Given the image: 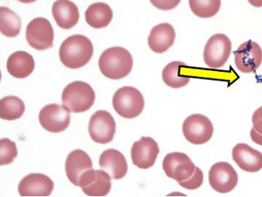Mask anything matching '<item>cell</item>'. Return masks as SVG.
<instances>
[{"label":"cell","mask_w":262,"mask_h":197,"mask_svg":"<svg viewBox=\"0 0 262 197\" xmlns=\"http://www.w3.org/2000/svg\"><path fill=\"white\" fill-rule=\"evenodd\" d=\"M153 6L162 11L174 9L179 6L181 0H149Z\"/></svg>","instance_id":"f1b7e54d"},{"label":"cell","mask_w":262,"mask_h":197,"mask_svg":"<svg viewBox=\"0 0 262 197\" xmlns=\"http://www.w3.org/2000/svg\"><path fill=\"white\" fill-rule=\"evenodd\" d=\"M21 21L15 12L6 6L0 7V31L3 35L14 38L20 33Z\"/></svg>","instance_id":"d4e9b609"},{"label":"cell","mask_w":262,"mask_h":197,"mask_svg":"<svg viewBox=\"0 0 262 197\" xmlns=\"http://www.w3.org/2000/svg\"><path fill=\"white\" fill-rule=\"evenodd\" d=\"M54 21L62 29H71L80 18L77 6L70 0H56L52 7Z\"/></svg>","instance_id":"ffe728a7"},{"label":"cell","mask_w":262,"mask_h":197,"mask_svg":"<svg viewBox=\"0 0 262 197\" xmlns=\"http://www.w3.org/2000/svg\"><path fill=\"white\" fill-rule=\"evenodd\" d=\"M26 111L24 102L18 96H5L0 101L1 120L13 121L23 116Z\"/></svg>","instance_id":"cb8c5ba5"},{"label":"cell","mask_w":262,"mask_h":197,"mask_svg":"<svg viewBox=\"0 0 262 197\" xmlns=\"http://www.w3.org/2000/svg\"><path fill=\"white\" fill-rule=\"evenodd\" d=\"M99 165L114 180L122 179L128 173V163L125 157L116 149L105 150L100 156Z\"/></svg>","instance_id":"d6986e66"},{"label":"cell","mask_w":262,"mask_h":197,"mask_svg":"<svg viewBox=\"0 0 262 197\" xmlns=\"http://www.w3.org/2000/svg\"><path fill=\"white\" fill-rule=\"evenodd\" d=\"M232 42L226 34L217 33L206 42L204 49V61L211 69H221L229 59Z\"/></svg>","instance_id":"5b68a950"},{"label":"cell","mask_w":262,"mask_h":197,"mask_svg":"<svg viewBox=\"0 0 262 197\" xmlns=\"http://www.w3.org/2000/svg\"><path fill=\"white\" fill-rule=\"evenodd\" d=\"M94 54L92 42L86 36L75 34L60 46L59 55L63 65L71 69H81L90 63Z\"/></svg>","instance_id":"6da1fadb"},{"label":"cell","mask_w":262,"mask_h":197,"mask_svg":"<svg viewBox=\"0 0 262 197\" xmlns=\"http://www.w3.org/2000/svg\"><path fill=\"white\" fill-rule=\"evenodd\" d=\"M183 133L193 145H203L212 139L214 128L212 121L201 114H192L183 123Z\"/></svg>","instance_id":"8992f818"},{"label":"cell","mask_w":262,"mask_h":197,"mask_svg":"<svg viewBox=\"0 0 262 197\" xmlns=\"http://www.w3.org/2000/svg\"><path fill=\"white\" fill-rule=\"evenodd\" d=\"M187 66L179 61L171 62L164 68L162 73V77L167 86L173 89H179L189 84L191 77L189 75H183L182 69Z\"/></svg>","instance_id":"603a6c76"},{"label":"cell","mask_w":262,"mask_h":197,"mask_svg":"<svg viewBox=\"0 0 262 197\" xmlns=\"http://www.w3.org/2000/svg\"><path fill=\"white\" fill-rule=\"evenodd\" d=\"M112 104L116 113L124 119L131 120L143 112L144 98L142 93L134 87L125 86L116 91Z\"/></svg>","instance_id":"277c9868"},{"label":"cell","mask_w":262,"mask_h":197,"mask_svg":"<svg viewBox=\"0 0 262 197\" xmlns=\"http://www.w3.org/2000/svg\"><path fill=\"white\" fill-rule=\"evenodd\" d=\"M234 63L238 70L248 74L259 69L262 63V49L257 42L247 41L234 52Z\"/></svg>","instance_id":"7c38bea8"},{"label":"cell","mask_w":262,"mask_h":197,"mask_svg":"<svg viewBox=\"0 0 262 197\" xmlns=\"http://www.w3.org/2000/svg\"><path fill=\"white\" fill-rule=\"evenodd\" d=\"M252 122H253V128L262 134V106L258 108L256 111L253 112Z\"/></svg>","instance_id":"f546056e"},{"label":"cell","mask_w":262,"mask_h":197,"mask_svg":"<svg viewBox=\"0 0 262 197\" xmlns=\"http://www.w3.org/2000/svg\"><path fill=\"white\" fill-rule=\"evenodd\" d=\"M79 187L89 196H106L111 192V176L105 171L92 168L81 177Z\"/></svg>","instance_id":"5bb4252c"},{"label":"cell","mask_w":262,"mask_h":197,"mask_svg":"<svg viewBox=\"0 0 262 197\" xmlns=\"http://www.w3.org/2000/svg\"><path fill=\"white\" fill-rule=\"evenodd\" d=\"M176 39L174 27L169 23H162L152 28L148 38L150 49L157 54H163L172 47Z\"/></svg>","instance_id":"ac0fdd59"},{"label":"cell","mask_w":262,"mask_h":197,"mask_svg":"<svg viewBox=\"0 0 262 197\" xmlns=\"http://www.w3.org/2000/svg\"><path fill=\"white\" fill-rule=\"evenodd\" d=\"M203 182H204V173L200 167H196L195 172L190 179L179 182V183L182 188L188 189V190H194V189L200 188L202 186Z\"/></svg>","instance_id":"83f0119b"},{"label":"cell","mask_w":262,"mask_h":197,"mask_svg":"<svg viewBox=\"0 0 262 197\" xmlns=\"http://www.w3.org/2000/svg\"><path fill=\"white\" fill-rule=\"evenodd\" d=\"M35 68L33 57L25 51H17L9 56L6 63V69L10 75L18 79L27 77Z\"/></svg>","instance_id":"44dd1931"},{"label":"cell","mask_w":262,"mask_h":197,"mask_svg":"<svg viewBox=\"0 0 262 197\" xmlns=\"http://www.w3.org/2000/svg\"><path fill=\"white\" fill-rule=\"evenodd\" d=\"M86 23L96 29H101L111 24L113 18V11L105 3H95L88 7L85 12Z\"/></svg>","instance_id":"7402d4cb"},{"label":"cell","mask_w":262,"mask_h":197,"mask_svg":"<svg viewBox=\"0 0 262 197\" xmlns=\"http://www.w3.org/2000/svg\"><path fill=\"white\" fill-rule=\"evenodd\" d=\"M66 173L74 185L79 187L81 177L92 169L93 162L90 155L82 150L77 149L69 153L65 164Z\"/></svg>","instance_id":"2e32d148"},{"label":"cell","mask_w":262,"mask_h":197,"mask_svg":"<svg viewBox=\"0 0 262 197\" xmlns=\"http://www.w3.org/2000/svg\"><path fill=\"white\" fill-rule=\"evenodd\" d=\"M250 137L254 143L262 147V134L259 133L254 128H252L250 131Z\"/></svg>","instance_id":"4dcf8cb0"},{"label":"cell","mask_w":262,"mask_h":197,"mask_svg":"<svg viewBox=\"0 0 262 197\" xmlns=\"http://www.w3.org/2000/svg\"><path fill=\"white\" fill-rule=\"evenodd\" d=\"M18 156L16 144L9 139H2L0 141V165H9Z\"/></svg>","instance_id":"4316f807"},{"label":"cell","mask_w":262,"mask_h":197,"mask_svg":"<svg viewBox=\"0 0 262 197\" xmlns=\"http://www.w3.org/2000/svg\"><path fill=\"white\" fill-rule=\"evenodd\" d=\"M232 160L243 171L256 173L262 169V152L253 149L247 144H237L232 149Z\"/></svg>","instance_id":"e0dca14e"},{"label":"cell","mask_w":262,"mask_h":197,"mask_svg":"<svg viewBox=\"0 0 262 197\" xmlns=\"http://www.w3.org/2000/svg\"><path fill=\"white\" fill-rule=\"evenodd\" d=\"M54 188V182L45 174L31 173L21 180L18 191L21 196H49Z\"/></svg>","instance_id":"9a60e30c"},{"label":"cell","mask_w":262,"mask_h":197,"mask_svg":"<svg viewBox=\"0 0 262 197\" xmlns=\"http://www.w3.org/2000/svg\"><path fill=\"white\" fill-rule=\"evenodd\" d=\"M27 43L36 50L44 51L54 45V28L45 18H35L27 25L26 32Z\"/></svg>","instance_id":"52a82bcc"},{"label":"cell","mask_w":262,"mask_h":197,"mask_svg":"<svg viewBox=\"0 0 262 197\" xmlns=\"http://www.w3.org/2000/svg\"><path fill=\"white\" fill-rule=\"evenodd\" d=\"M248 2L254 7H262V0H248Z\"/></svg>","instance_id":"1f68e13d"},{"label":"cell","mask_w":262,"mask_h":197,"mask_svg":"<svg viewBox=\"0 0 262 197\" xmlns=\"http://www.w3.org/2000/svg\"><path fill=\"white\" fill-rule=\"evenodd\" d=\"M61 101L70 112L81 113L92 108L96 101V93L90 84L75 81L65 87Z\"/></svg>","instance_id":"3957f363"},{"label":"cell","mask_w":262,"mask_h":197,"mask_svg":"<svg viewBox=\"0 0 262 197\" xmlns=\"http://www.w3.org/2000/svg\"><path fill=\"white\" fill-rule=\"evenodd\" d=\"M191 12L200 18H212L220 12L221 0H189Z\"/></svg>","instance_id":"484cf974"},{"label":"cell","mask_w":262,"mask_h":197,"mask_svg":"<svg viewBox=\"0 0 262 197\" xmlns=\"http://www.w3.org/2000/svg\"><path fill=\"white\" fill-rule=\"evenodd\" d=\"M163 169L167 176L178 182L190 179L196 166L190 157L184 152H170L164 157Z\"/></svg>","instance_id":"ba28073f"},{"label":"cell","mask_w":262,"mask_h":197,"mask_svg":"<svg viewBox=\"0 0 262 197\" xmlns=\"http://www.w3.org/2000/svg\"><path fill=\"white\" fill-rule=\"evenodd\" d=\"M159 154L158 144L150 137H142L131 148V159L136 167L148 169L155 164Z\"/></svg>","instance_id":"4fadbf2b"},{"label":"cell","mask_w":262,"mask_h":197,"mask_svg":"<svg viewBox=\"0 0 262 197\" xmlns=\"http://www.w3.org/2000/svg\"><path fill=\"white\" fill-rule=\"evenodd\" d=\"M18 1L21 2V3L30 4L33 3V2H35V1H37V0H18Z\"/></svg>","instance_id":"d6a6232c"},{"label":"cell","mask_w":262,"mask_h":197,"mask_svg":"<svg viewBox=\"0 0 262 197\" xmlns=\"http://www.w3.org/2000/svg\"><path fill=\"white\" fill-rule=\"evenodd\" d=\"M39 120L42 127L52 133H60L67 130L71 122L70 111L64 105H46L39 112Z\"/></svg>","instance_id":"30bf717a"},{"label":"cell","mask_w":262,"mask_h":197,"mask_svg":"<svg viewBox=\"0 0 262 197\" xmlns=\"http://www.w3.org/2000/svg\"><path fill=\"white\" fill-rule=\"evenodd\" d=\"M116 131V121L110 112L97 111L90 117L89 132L92 141L96 143H111Z\"/></svg>","instance_id":"8fae6325"},{"label":"cell","mask_w":262,"mask_h":197,"mask_svg":"<svg viewBox=\"0 0 262 197\" xmlns=\"http://www.w3.org/2000/svg\"><path fill=\"white\" fill-rule=\"evenodd\" d=\"M238 173L228 162H217L209 171V183L215 191L227 194L238 184Z\"/></svg>","instance_id":"9c48e42d"},{"label":"cell","mask_w":262,"mask_h":197,"mask_svg":"<svg viewBox=\"0 0 262 197\" xmlns=\"http://www.w3.org/2000/svg\"><path fill=\"white\" fill-rule=\"evenodd\" d=\"M133 68L130 53L122 47L108 48L99 58L101 74L111 80H120L129 75Z\"/></svg>","instance_id":"7a4b0ae2"}]
</instances>
